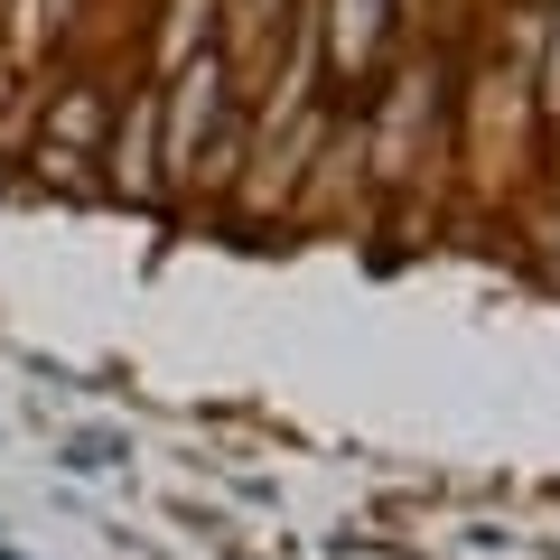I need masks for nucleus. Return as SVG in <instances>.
<instances>
[{
    "label": "nucleus",
    "instance_id": "2",
    "mask_svg": "<svg viewBox=\"0 0 560 560\" xmlns=\"http://www.w3.org/2000/svg\"><path fill=\"white\" fill-rule=\"evenodd\" d=\"M206 10H215V0H178V28H160V66H168V75H178V66L197 57V38H206Z\"/></svg>",
    "mask_w": 560,
    "mask_h": 560
},
{
    "label": "nucleus",
    "instance_id": "1",
    "mask_svg": "<svg viewBox=\"0 0 560 560\" xmlns=\"http://www.w3.org/2000/svg\"><path fill=\"white\" fill-rule=\"evenodd\" d=\"M47 121H57V140H66V150H103V94H84V84H75V94H66Z\"/></svg>",
    "mask_w": 560,
    "mask_h": 560
},
{
    "label": "nucleus",
    "instance_id": "3",
    "mask_svg": "<svg viewBox=\"0 0 560 560\" xmlns=\"http://www.w3.org/2000/svg\"><path fill=\"white\" fill-rule=\"evenodd\" d=\"M383 10H393V0H337V38H346V57H364V47H374Z\"/></svg>",
    "mask_w": 560,
    "mask_h": 560
}]
</instances>
